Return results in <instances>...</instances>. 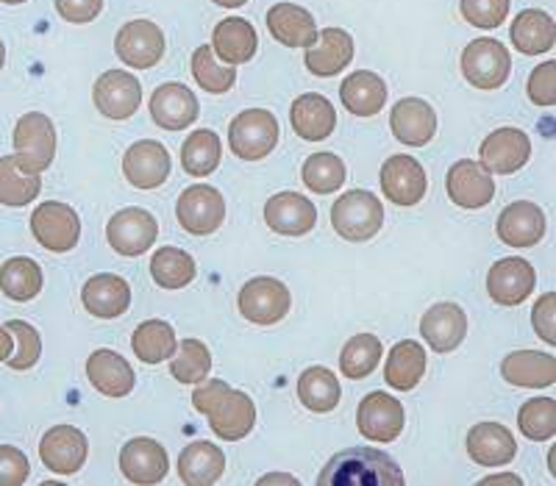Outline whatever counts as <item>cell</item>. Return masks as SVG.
I'll return each instance as SVG.
<instances>
[{"instance_id": "obj_1", "label": "cell", "mask_w": 556, "mask_h": 486, "mask_svg": "<svg viewBox=\"0 0 556 486\" xmlns=\"http://www.w3.org/2000/svg\"><path fill=\"white\" fill-rule=\"evenodd\" d=\"M192 406L208 417V429L226 443H240L256 425V404L226 381H203V386L192 392Z\"/></svg>"}, {"instance_id": "obj_2", "label": "cell", "mask_w": 556, "mask_h": 486, "mask_svg": "<svg viewBox=\"0 0 556 486\" xmlns=\"http://www.w3.org/2000/svg\"><path fill=\"white\" fill-rule=\"evenodd\" d=\"M320 486H404V473L376 448H348L323 468Z\"/></svg>"}, {"instance_id": "obj_3", "label": "cell", "mask_w": 556, "mask_h": 486, "mask_svg": "<svg viewBox=\"0 0 556 486\" xmlns=\"http://www.w3.org/2000/svg\"><path fill=\"white\" fill-rule=\"evenodd\" d=\"M331 226L345 242L374 240L384 226V206L367 190H351L331 206Z\"/></svg>"}, {"instance_id": "obj_4", "label": "cell", "mask_w": 556, "mask_h": 486, "mask_svg": "<svg viewBox=\"0 0 556 486\" xmlns=\"http://www.w3.org/2000/svg\"><path fill=\"white\" fill-rule=\"evenodd\" d=\"M14 158L26 172H45L56 156V126L48 114L28 112L14 126Z\"/></svg>"}, {"instance_id": "obj_5", "label": "cell", "mask_w": 556, "mask_h": 486, "mask_svg": "<svg viewBox=\"0 0 556 486\" xmlns=\"http://www.w3.org/2000/svg\"><path fill=\"white\" fill-rule=\"evenodd\" d=\"M278 137H281V128H278L276 114L267 108H245L228 126V145L235 156L245 162H260L270 156L278 145Z\"/></svg>"}, {"instance_id": "obj_6", "label": "cell", "mask_w": 556, "mask_h": 486, "mask_svg": "<svg viewBox=\"0 0 556 486\" xmlns=\"http://www.w3.org/2000/svg\"><path fill=\"white\" fill-rule=\"evenodd\" d=\"M31 234L45 251L67 253L81 240V220L73 206L62 201H45L34 208Z\"/></svg>"}, {"instance_id": "obj_7", "label": "cell", "mask_w": 556, "mask_h": 486, "mask_svg": "<svg viewBox=\"0 0 556 486\" xmlns=\"http://www.w3.org/2000/svg\"><path fill=\"white\" fill-rule=\"evenodd\" d=\"M176 217L181 228L192 236L215 234L226 220V201L220 190L208 183H195L190 190H184L176 201Z\"/></svg>"}, {"instance_id": "obj_8", "label": "cell", "mask_w": 556, "mask_h": 486, "mask_svg": "<svg viewBox=\"0 0 556 486\" xmlns=\"http://www.w3.org/2000/svg\"><path fill=\"white\" fill-rule=\"evenodd\" d=\"M240 315L253 325H276L287 317L292 306L290 290L278 278H251L240 290Z\"/></svg>"}, {"instance_id": "obj_9", "label": "cell", "mask_w": 556, "mask_h": 486, "mask_svg": "<svg viewBox=\"0 0 556 486\" xmlns=\"http://www.w3.org/2000/svg\"><path fill=\"white\" fill-rule=\"evenodd\" d=\"M513 73V56L498 39H476L462 53V76L476 89H501Z\"/></svg>"}, {"instance_id": "obj_10", "label": "cell", "mask_w": 556, "mask_h": 486, "mask_svg": "<svg viewBox=\"0 0 556 486\" xmlns=\"http://www.w3.org/2000/svg\"><path fill=\"white\" fill-rule=\"evenodd\" d=\"M159 236V222L151 212L139 206H128L117 215H112V220L106 222V240L114 247V253L128 256V259H137L148 247L156 242Z\"/></svg>"}, {"instance_id": "obj_11", "label": "cell", "mask_w": 556, "mask_h": 486, "mask_svg": "<svg viewBox=\"0 0 556 486\" xmlns=\"http://www.w3.org/2000/svg\"><path fill=\"white\" fill-rule=\"evenodd\" d=\"M165 34L151 20H131L117 31L114 51L126 67L151 69L165 56Z\"/></svg>"}, {"instance_id": "obj_12", "label": "cell", "mask_w": 556, "mask_h": 486, "mask_svg": "<svg viewBox=\"0 0 556 486\" xmlns=\"http://www.w3.org/2000/svg\"><path fill=\"white\" fill-rule=\"evenodd\" d=\"M529 133L520 128H498V131L486 133L479 148V165L490 176H513L529 162Z\"/></svg>"}, {"instance_id": "obj_13", "label": "cell", "mask_w": 556, "mask_h": 486, "mask_svg": "<svg viewBox=\"0 0 556 486\" xmlns=\"http://www.w3.org/2000/svg\"><path fill=\"white\" fill-rule=\"evenodd\" d=\"M356 423H359V434L367 443H395L404 431V406L387 392H370L359 404L356 411Z\"/></svg>"}, {"instance_id": "obj_14", "label": "cell", "mask_w": 556, "mask_h": 486, "mask_svg": "<svg viewBox=\"0 0 556 486\" xmlns=\"http://www.w3.org/2000/svg\"><path fill=\"white\" fill-rule=\"evenodd\" d=\"M92 103L109 120H128L134 112H139L142 84L126 69H106L92 89Z\"/></svg>"}, {"instance_id": "obj_15", "label": "cell", "mask_w": 556, "mask_h": 486, "mask_svg": "<svg viewBox=\"0 0 556 486\" xmlns=\"http://www.w3.org/2000/svg\"><path fill=\"white\" fill-rule=\"evenodd\" d=\"M89 453L87 434L76 425H56L39 439V459L51 473L73 475L84 468Z\"/></svg>"}, {"instance_id": "obj_16", "label": "cell", "mask_w": 556, "mask_h": 486, "mask_svg": "<svg viewBox=\"0 0 556 486\" xmlns=\"http://www.w3.org/2000/svg\"><path fill=\"white\" fill-rule=\"evenodd\" d=\"M170 153L156 139H139L123 156V176L137 190H156L170 178Z\"/></svg>"}, {"instance_id": "obj_17", "label": "cell", "mask_w": 556, "mask_h": 486, "mask_svg": "<svg viewBox=\"0 0 556 486\" xmlns=\"http://www.w3.org/2000/svg\"><path fill=\"white\" fill-rule=\"evenodd\" d=\"M548 220L545 212L531 201H515L504 208L495 222V234L509 247H534L545 240Z\"/></svg>"}, {"instance_id": "obj_18", "label": "cell", "mask_w": 556, "mask_h": 486, "mask_svg": "<svg viewBox=\"0 0 556 486\" xmlns=\"http://www.w3.org/2000/svg\"><path fill=\"white\" fill-rule=\"evenodd\" d=\"M429 181H426L424 165L415 156H390L381 165V192L395 206H415L424 201Z\"/></svg>"}, {"instance_id": "obj_19", "label": "cell", "mask_w": 556, "mask_h": 486, "mask_svg": "<svg viewBox=\"0 0 556 486\" xmlns=\"http://www.w3.org/2000/svg\"><path fill=\"white\" fill-rule=\"evenodd\" d=\"M534 284H538V272L518 256L495 261L486 272V292L498 306H520L534 292Z\"/></svg>"}, {"instance_id": "obj_20", "label": "cell", "mask_w": 556, "mask_h": 486, "mask_svg": "<svg viewBox=\"0 0 556 486\" xmlns=\"http://www.w3.org/2000/svg\"><path fill=\"white\" fill-rule=\"evenodd\" d=\"M121 470L131 484H159L170 470V456L165 445L151 436H137L121 450Z\"/></svg>"}, {"instance_id": "obj_21", "label": "cell", "mask_w": 556, "mask_h": 486, "mask_svg": "<svg viewBox=\"0 0 556 486\" xmlns=\"http://www.w3.org/2000/svg\"><path fill=\"white\" fill-rule=\"evenodd\" d=\"M265 222L281 236H306L317 226V208L298 192H278L265 203Z\"/></svg>"}, {"instance_id": "obj_22", "label": "cell", "mask_w": 556, "mask_h": 486, "mask_svg": "<svg viewBox=\"0 0 556 486\" xmlns=\"http://www.w3.org/2000/svg\"><path fill=\"white\" fill-rule=\"evenodd\" d=\"M445 190L459 208H481L495 197V181L479 162L459 158L448 170Z\"/></svg>"}, {"instance_id": "obj_23", "label": "cell", "mask_w": 556, "mask_h": 486, "mask_svg": "<svg viewBox=\"0 0 556 486\" xmlns=\"http://www.w3.org/2000/svg\"><path fill=\"white\" fill-rule=\"evenodd\" d=\"M201 106L192 89L184 84H162L151 95V117L165 131H184L198 120Z\"/></svg>"}, {"instance_id": "obj_24", "label": "cell", "mask_w": 556, "mask_h": 486, "mask_svg": "<svg viewBox=\"0 0 556 486\" xmlns=\"http://www.w3.org/2000/svg\"><path fill=\"white\" fill-rule=\"evenodd\" d=\"M81 304L92 317L114 320V317L126 315L131 306V286L126 278L114 276V272H98L84 284Z\"/></svg>"}, {"instance_id": "obj_25", "label": "cell", "mask_w": 556, "mask_h": 486, "mask_svg": "<svg viewBox=\"0 0 556 486\" xmlns=\"http://www.w3.org/2000/svg\"><path fill=\"white\" fill-rule=\"evenodd\" d=\"M420 334L434 354H451L468 334V315L456 304H434L420 320Z\"/></svg>"}, {"instance_id": "obj_26", "label": "cell", "mask_w": 556, "mask_h": 486, "mask_svg": "<svg viewBox=\"0 0 556 486\" xmlns=\"http://www.w3.org/2000/svg\"><path fill=\"white\" fill-rule=\"evenodd\" d=\"M390 128L399 142L409 148L429 145L437 133V114L420 98H404L392 106Z\"/></svg>"}, {"instance_id": "obj_27", "label": "cell", "mask_w": 556, "mask_h": 486, "mask_svg": "<svg viewBox=\"0 0 556 486\" xmlns=\"http://www.w3.org/2000/svg\"><path fill=\"white\" fill-rule=\"evenodd\" d=\"M354 59V37L345 28H323L315 44L306 48V67L312 76L331 78Z\"/></svg>"}, {"instance_id": "obj_28", "label": "cell", "mask_w": 556, "mask_h": 486, "mask_svg": "<svg viewBox=\"0 0 556 486\" xmlns=\"http://www.w3.org/2000/svg\"><path fill=\"white\" fill-rule=\"evenodd\" d=\"M468 456L479 468H504L518 453L515 436L501 423H479L468 431Z\"/></svg>"}, {"instance_id": "obj_29", "label": "cell", "mask_w": 556, "mask_h": 486, "mask_svg": "<svg viewBox=\"0 0 556 486\" xmlns=\"http://www.w3.org/2000/svg\"><path fill=\"white\" fill-rule=\"evenodd\" d=\"M292 128L306 142H320V139L331 137L337 128V112L326 95L317 92H306V95L295 98L290 108Z\"/></svg>"}, {"instance_id": "obj_30", "label": "cell", "mask_w": 556, "mask_h": 486, "mask_svg": "<svg viewBox=\"0 0 556 486\" xmlns=\"http://www.w3.org/2000/svg\"><path fill=\"white\" fill-rule=\"evenodd\" d=\"M256 48H260V37H256L253 23H248L245 17L220 20L215 26V34H212V51H215L228 67L251 62V59L256 56Z\"/></svg>"}, {"instance_id": "obj_31", "label": "cell", "mask_w": 556, "mask_h": 486, "mask_svg": "<svg viewBox=\"0 0 556 486\" xmlns=\"http://www.w3.org/2000/svg\"><path fill=\"white\" fill-rule=\"evenodd\" d=\"M87 379L106 398H126L134 389V370L117 350L101 347L87 359Z\"/></svg>"}, {"instance_id": "obj_32", "label": "cell", "mask_w": 556, "mask_h": 486, "mask_svg": "<svg viewBox=\"0 0 556 486\" xmlns=\"http://www.w3.org/2000/svg\"><path fill=\"white\" fill-rule=\"evenodd\" d=\"M267 28H270L273 39L287 48H309L320 34L315 17L295 3H276L267 12Z\"/></svg>"}, {"instance_id": "obj_33", "label": "cell", "mask_w": 556, "mask_h": 486, "mask_svg": "<svg viewBox=\"0 0 556 486\" xmlns=\"http://www.w3.org/2000/svg\"><path fill=\"white\" fill-rule=\"evenodd\" d=\"M501 379L513 386L545 389L556 384V359L540 350H515L501 361Z\"/></svg>"}, {"instance_id": "obj_34", "label": "cell", "mask_w": 556, "mask_h": 486, "mask_svg": "<svg viewBox=\"0 0 556 486\" xmlns=\"http://www.w3.org/2000/svg\"><path fill=\"white\" fill-rule=\"evenodd\" d=\"M223 470H226V456L217 445L198 443L187 445L178 456V478L190 486H212L220 481Z\"/></svg>"}, {"instance_id": "obj_35", "label": "cell", "mask_w": 556, "mask_h": 486, "mask_svg": "<svg viewBox=\"0 0 556 486\" xmlns=\"http://www.w3.org/2000/svg\"><path fill=\"white\" fill-rule=\"evenodd\" d=\"M340 98L348 112L356 117H374L387 103V84L370 69H356L342 81Z\"/></svg>"}, {"instance_id": "obj_36", "label": "cell", "mask_w": 556, "mask_h": 486, "mask_svg": "<svg viewBox=\"0 0 556 486\" xmlns=\"http://www.w3.org/2000/svg\"><path fill=\"white\" fill-rule=\"evenodd\" d=\"M509 37H513V44L523 56H540V53L551 51L556 42L554 17L545 14L543 9H523L515 17Z\"/></svg>"}, {"instance_id": "obj_37", "label": "cell", "mask_w": 556, "mask_h": 486, "mask_svg": "<svg viewBox=\"0 0 556 486\" xmlns=\"http://www.w3.org/2000/svg\"><path fill=\"white\" fill-rule=\"evenodd\" d=\"M426 373V350L420 342L404 340L392 347L384 364V381L399 392H409Z\"/></svg>"}, {"instance_id": "obj_38", "label": "cell", "mask_w": 556, "mask_h": 486, "mask_svg": "<svg viewBox=\"0 0 556 486\" xmlns=\"http://www.w3.org/2000/svg\"><path fill=\"white\" fill-rule=\"evenodd\" d=\"M340 381L326 367H309L298 379V398L315 414H329L340 406Z\"/></svg>"}, {"instance_id": "obj_39", "label": "cell", "mask_w": 556, "mask_h": 486, "mask_svg": "<svg viewBox=\"0 0 556 486\" xmlns=\"http://www.w3.org/2000/svg\"><path fill=\"white\" fill-rule=\"evenodd\" d=\"M176 331L165 320H146L142 325H137L131 336V350L146 364H162L176 354Z\"/></svg>"}, {"instance_id": "obj_40", "label": "cell", "mask_w": 556, "mask_h": 486, "mask_svg": "<svg viewBox=\"0 0 556 486\" xmlns=\"http://www.w3.org/2000/svg\"><path fill=\"white\" fill-rule=\"evenodd\" d=\"M0 290L9 300L28 304L42 292V267L28 256H14L0 267Z\"/></svg>"}, {"instance_id": "obj_41", "label": "cell", "mask_w": 556, "mask_h": 486, "mask_svg": "<svg viewBox=\"0 0 556 486\" xmlns=\"http://www.w3.org/2000/svg\"><path fill=\"white\" fill-rule=\"evenodd\" d=\"M195 259L181 247H159L151 259V276L162 290H184L195 281Z\"/></svg>"}, {"instance_id": "obj_42", "label": "cell", "mask_w": 556, "mask_h": 486, "mask_svg": "<svg viewBox=\"0 0 556 486\" xmlns=\"http://www.w3.org/2000/svg\"><path fill=\"white\" fill-rule=\"evenodd\" d=\"M223 145L220 137L208 128L190 133L187 142L181 145V167L184 172H190L192 178H206L220 167Z\"/></svg>"}, {"instance_id": "obj_43", "label": "cell", "mask_w": 556, "mask_h": 486, "mask_svg": "<svg viewBox=\"0 0 556 486\" xmlns=\"http://www.w3.org/2000/svg\"><path fill=\"white\" fill-rule=\"evenodd\" d=\"M42 192V178L26 172L14 156H0V203L3 206H26Z\"/></svg>"}, {"instance_id": "obj_44", "label": "cell", "mask_w": 556, "mask_h": 486, "mask_svg": "<svg viewBox=\"0 0 556 486\" xmlns=\"http://www.w3.org/2000/svg\"><path fill=\"white\" fill-rule=\"evenodd\" d=\"M384 356V345L376 334H356L345 342L340 354V370L345 379L362 381L374 373Z\"/></svg>"}, {"instance_id": "obj_45", "label": "cell", "mask_w": 556, "mask_h": 486, "mask_svg": "<svg viewBox=\"0 0 556 486\" xmlns=\"http://www.w3.org/2000/svg\"><path fill=\"white\" fill-rule=\"evenodd\" d=\"M301 178H304V183L315 195H331V192H337L345 183V162L337 153H312L304 162Z\"/></svg>"}, {"instance_id": "obj_46", "label": "cell", "mask_w": 556, "mask_h": 486, "mask_svg": "<svg viewBox=\"0 0 556 486\" xmlns=\"http://www.w3.org/2000/svg\"><path fill=\"white\" fill-rule=\"evenodd\" d=\"M173 356L170 373L178 384H201L212 373V354L201 340H184Z\"/></svg>"}, {"instance_id": "obj_47", "label": "cell", "mask_w": 556, "mask_h": 486, "mask_svg": "<svg viewBox=\"0 0 556 486\" xmlns=\"http://www.w3.org/2000/svg\"><path fill=\"white\" fill-rule=\"evenodd\" d=\"M190 67L198 87L206 89L208 95H223V92H228L237 81V67H223V64L215 59L212 44H201V48L192 53Z\"/></svg>"}, {"instance_id": "obj_48", "label": "cell", "mask_w": 556, "mask_h": 486, "mask_svg": "<svg viewBox=\"0 0 556 486\" xmlns=\"http://www.w3.org/2000/svg\"><path fill=\"white\" fill-rule=\"evenodd\" d=\"M518 429L526 439L548 443L556 434V400L554 398H531L520 406Z\"/></svg>"}, {"instance_id": "obj_49", "label": "cell", "mask_w": 556, "mask_h": 486, "mask_svg": "<svg viewBox=\"0 0 556 486\" xmlns=\"http://www.w3.org/2000/svg\"><path fill=\"white\" fill-rule=\"evenodd\" d=\"M7 331L17 340V354L7 359L9 367H12L14 373L31 370V367L39 361V356H42V340H39V331L26 320H9Z\"/></svg>"}, {"instance_id": "obj_50", "label": "cell", "mask_w": 556, "mask_h": 486, "mask_svg": "<svg viewBox=\"0 0 556 486\" xmlns=\"http://www.w3.org/2000/svg\"><path fill=\"white\" fill-rule=\"evenodd\" d=\"M513 0H459L462 17L476 28H498L509 17Z\"/></svg>"}, {"instance_id": "obj_51", "label": "cell", "mask_w": 556, "mask_h": 486, "mask_svg": "<svg viewBox=\"0 0 556 486\" xmlns=\"http://www.w3.org/2000/svg\"><path fill=\"white\" fill-rule=\"evenodd\" d=\"M529 101L534 106H554L556 103V62L538 64L531 69L529 84H526Z\"/></svg>"}, {"instance_id": "obj_52", "label": "cell", "mask_w": 556, "mask_h": 486, "mask_svg": "<svg viewBox=\"0 0 556 486\" xmlns=\"http://www.w3.org/2000/svg\"><path fill=\"white\" fill-rule=\"evenodd\" d=\"M31 475L26 453L12 445H0V486H23Z\"/></svg>"}, {"instance_id": "obj_53", "label": "cell", "mask_w": 556, "mask_h": 486, "mask_svg": "<svg viewBox=\"0 0 556 486\" xmlns=\"http://www.w3.org/2000/svg\"><path fill=\"white\" fill-rule=\"evenodd\" d=\"M554 315H556V292H545L538 304H534V311H531V325H534L540 340L548 342L551 347L556 345Z\"/></svg>"}, {"instance_id": "obj_54", "label": "cell", "mask_w": 556, "mask_h": 486, "mask_svg": "<svg viewBox=\"0 0 556 486\" xmlns=\"http://www.w3.org/2000/svg\"><path fill=\"white\" fill-rule=\"evenodd\" d=\"M59 17L73 26H87L103 12V0H53Z\"/></svg>"}, {"instance_id": "obj_55", "label": "cell", "mask_w": 556, "mask_h": 486, "mask_svg": "<svg viewBox=\"0 0 556 486\" xmlns=\"http://www.w3.org/2000/svg\"><path fill=\"white\" fill-rule=\"evenodd\" d=\"M12 356V334L7 331V325H0V361H7Z\"/></svg>"}, {"instance_id": "obj_56", "label": "cell", "mask_w": 556, "mask_h": 486, "mask_svg": "<svg viewBox=\"0 0 556 486\" xmlns=\"http://www.w3.org/2000/svg\"><path fill=\"white\" fill-rule=\"evenodd\" d=\"M481 484H515V486H520L523 484V478H520V475H490V478H484L481 481Z\"/></svg>"}, {"instance_id": "obj_57", "label": "cell", "mask_w": 556, "mask_h": 486, "mask_svg": "<svg viewBox=\"0 0 556 486\" xmlns=\"http://www.w3.org/2000/svg\"><path fill=\"white\" fill-rule=\"evenodd\" d=\"M260 484H298V481L292 475H265Z\"/></svg>"}, {"instance_id": "obj_58", "label": "cell", "mask_w": 556, "mask_h": 486, "mask_svg": "<svg viewBox=\"0 0 556 486\" xmlns=\"http://www.w3.org/2000/svg\"><path fill=\"white\" fill-rule=\"evenodd\" d=\"M217 7H226V9H240V7H245L248 0H215Z\"/></svg>"}, {"instance_id": "obj_59", "label": "cell", "mask_w": 556, "mask_h": 486, "mask_svg": "<svg viewBox=\"0 0 556 486\" xmlns=\"http://www.w3.org/2000/svg\"><path fill=\"white\" fill-rule=\"evenodd\" d=\"M3 64H7V44L0 39V69H3Z\"/></svg>"}, {"instance_id": "obj_60", "label": "cell", "mask_w": 556, "mask_h": 486, "mask_svg": "<svg viewBox=\"0 0 556 486\" xmlns=\"http://www.w3.org/2000/svg\"><path fill=\"white\" fill-rule=\"evenodd\" d=\"M0 3H9V7H20V3H26V0H0Z\"/></svg>"}]
</instances>
